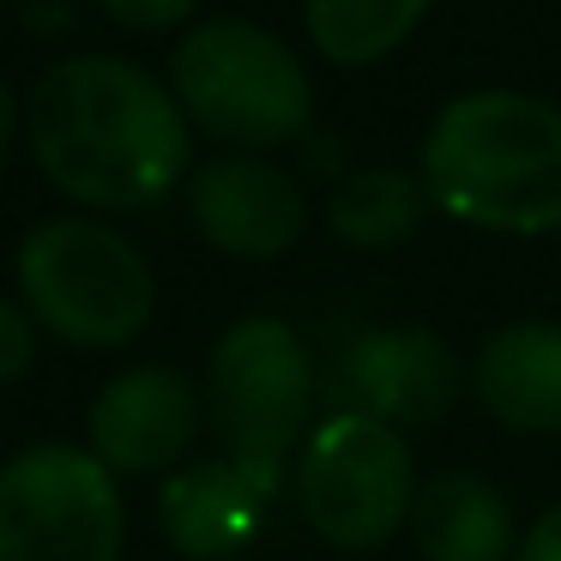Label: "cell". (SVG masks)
I'll list each match as a JSON object with an SVG mask.
<instances>
[{
    "instance_id": "obj_14",
    "label": "cell",
    "mask_w": 561,
    "mask_h": 561,
    "mask_svg": "<svg viewBox=\"0 0 561 561\" xmlns=\"http://www.w3.org/2000/svg\"><path fill=\"white\" fill-rule=\"evenodd\" d=\"M428 218V187L423 175L392 170V163H375V170H351L327 199V230L339 236L344 248H399L423 230Z\"/></svg>"
},
{
    "instance_id": "obj_18",
    "label": "cell",
    "mask_w": 561,
    "mask_h": 561,
    "mask_svg": "<svg viewBox=\"0 0 561 561\" xmlns=\"http://www.w3.org/2000/svg\"><path fill=\"white\" fill-rule=\"evenodd\" d=\"M513 561H561V501H556V507H543V513L531 519V531L519 537Z\"/></svg>"
},
{
    "instance_id": "obj_11",
    "label": "cell",
    "mask_w": 561,
    "mask_h": 561,
    "mask_svg": "<svg viewBox=\"0 0 561 561\" xmlns=\"http://www.w3.org/2000/svg\"><path fill=\"white\" fill-rule=\"evenodd\" d=\"M284 477H266L242 459H206V465H182L163 477L158 489V519L163 537L175 543L182 561H224L260 531L266 507L278 501Z\"/></svg>"
},
{
    "instance_id": "obj_15",
    "label": "cell",
    "mask_w": 561,
    "mask_h": 561,
    "mask_svg": "<svg viewBox=\"0 0 561 561\" xmlns=\"http://www.w3.org/2000/svg\"><path fill=\"white\" fill-rule=\"evenodd\" d=\"M435 0H302V31L332 67H375L411 43Z\"/></svg>"
},
{
    "instance_id": "obj_12",
    "label": "cell",
    "mask_w": 561,
    "mask_h": 561,
    "mask_svg": "<svg viewBox=\"0 0 561 561\" xmlns=\"http://www.w3.org/2000/svg\"><path fill=\"white\" fill-rule=\"evenodd\" d=\"M471 392L513 435H561V327L556 320L501 327L471 363Z\"/></svg>"
},
{
    "instance_id": "obj_10",
    "label": "cell",
    "mask_w": 561,
    "mask_h": 561,
    "mask_svg": "<svg viewBox=\"0 0 561 561\" xmlns=\"http://www.w3.org/2000/svg\"><path fill=\"white\" fill-rule=\"evenodd\" d=\"M344 380L356 392V411L380 416L392 428H423V423H440L459 404L465 363L428 327H380L351 344Z\"/></svg>"
},
{
    "instance_id": "obj_19",
    "label": "cell",
    "mask_w": 561,
    "mask_h": 561,
    "mask_svg": "<svg viewBox=\"0 0 561 561\" xmlns=\"http://www.w3.org/2000/svg\"><path fill=\"white\" fill-rule=\"evenodd\" d=\"M13 134H19V98H13V85L0 79V170H7V151H13Z\"/></svg>"
},
{
    "instance_id": "obj_4",
    "label": "cell",
    "mask_w": 561,
    "mask_h": 561,
    "mask_svg": "<svg viewBox=\"0 0 561 561\" xmlns=\"http://www.w3.org/2000/svg\"><path fill=\"white\" fill-rule=\"evenodd\" d=\"M19 290L43 332L79 351H122L158 308L151 266L115 224L43 218L19 242Z\"/></svg>"
},
{
    "instance_id": "obj_9",
    "label": "cell",
    "mask_w": 561,
    "mask_h": 561,
    "mask_svg": "<svg viewBox=\"0 0 561 561\" xmlns=\"http://www.w3.org/2000/svg\"><path fill=\"white\" fill-rule=\"evenodd\" d=\"M187 224L230 260H278L308 230V194L284 163L260 151H230L187 175Z\"/></svg>"
},
{
    "instance_id": "obj_13",
    "label": "cell",
    "mask_w": 561,
    "mask_h": 561,
    "mask_svg": "<svg viewBox=\"0 0 561 561\" xmlns=\"http://www.w3.org/2000/svg\"><path fill=\"white\" fill-rule=\"evenodd\" d=\"M411 543L423 561H513V507L489 477L435 471L416 483L411 501Z\"/></svg>"
},
{
    "instance_id": "obj_5",
    "label": "cell",
    "mask_w": 561,
    "mask_h": 561,
    "mask_svg": "<svg viewBox=\"0 0 561 561\" xmlns=\"http://www.w3.org/2000/svg\"><path fill=\"white\" fill-rule=\"evenodd\" d=\"M206 416L224 440V459H242L266 477L302 453L314 416V363L284 320L248 314L211 344L206 363Z\"/></svg>"
},
{
    "instance_id": "obj_3",
    "label": "cell",
    "mask_w": 561,
    "mask_h": 561,
    "mask_svg": "<svg viewBox=\"0 0 561 561\" xmlns=\"http://www.w3.org/2000/svg\"><path fill=\"white\" fill-rule=\"evenodd\" d=\"M170 91L187 127L236 151H278L314 127V79L284 37L254 19H199L175 37Z\"/></svg>"
},
{
    "instance_id": "obj_6",
    "label": "cell",
    "mask_w": 561,
    "mask_h": 561,
    "mask_svg": "<svg viewBox=\"0 0 561 561\" xmlns=\"http://www.w3.org/2000/svg\"><path fill=\"white\" fill-rule=\"evenodd\" d=\"M416 465L392 423L368 411H339L308 428L296 453V507L308 531L332 549H380L411 525Z\"/></svg>"
},
{
    "instance_id": "obj_1",
    "label": "cell",
    "mask_w": 561,
    "mask_h": 561,
    "mask_svg": "<svg viewBox=\"0 0 561 561\" xmlns=\"http://www.w3.org/2000/svg\"><path fill=\"white\" fill-rule=\"evenodd\" d=\"M31 158L85 211L158 206L194 158V127L170 79L127 55H67L25 98Z\"/></svg>"
},
{
    "instance_id": "obj_8",
    "label": "cell",
    "mask_w": 561,
    "mask_h": 561,
    "mask_svg": "<svg viewBox=\"0 0 561 561\" xmlns=\"http://www.w3.org/2000/svg\"><path fill=\"white\" fill-rule=\"evenodd\" d=\"M199 428H206V399L182 368L139 363L103 380L91 399L85 435L91 453L110 465L115 477H170L175 465L194 453Z\"/></svg>"
},
{
    "instance_id": "obj_17",
    "label": "cell",
    "mask_w": 561,
    "mask_h": 561,
    "mask_svg": "<svg viewBox=\"0 0 561 561\" xmlns=\"http://www.w3.org/2000/svg\"><path fill=\"white\" fill-rule=\"evenodd\" d=\"M122 31H182L194 25L199 0H98Z\"/></svg>"
},
{
    "instance_id": "obj_2",
    "label": "cell",
    "mask_w": 561,
    "mask_h": 561,
    "mask_svg": "<svg viewBox=\"0 0 561 561\" xmlns=\"http://www.w3.org/2000/svg\"><path fill=\"white\" fill-rule=\"evenodd\" d=\"M416 175L428 206L471 230H561V103L531 91H465L423 134Z\"/></svg>"
},
{
    "instance_id": "obj_7",
    "label": "cell",
    "mask_w": 561,
    "mask_h": 561,
    "mask_svg": "<svg viewBox=\"0 0 561 561\" xmlns=\"http://www.w3.org/2000/svg\"><path fill=\"white\" fill-rule=\"evenodd\" d=\"M122 477L91 447L43 440L0 465V561H122Z\"/></svg>"
},
{
    "instance_id": "obj_16",
    "label": "cell",
    "mask_w": 561,
    "mask_h": 561,
    "mask_svg": "<svg viewBox=\"0 0 561 561\" xmlns=\"http://www.w3.org/2000/svg\"><path fill=\"white\" fill-rule=\"evenodd\" d=\"M37 332L43 327L31 320V308L0 296V387H13V380H25L37 368Z\"/></svg>"
}]
</instances>
